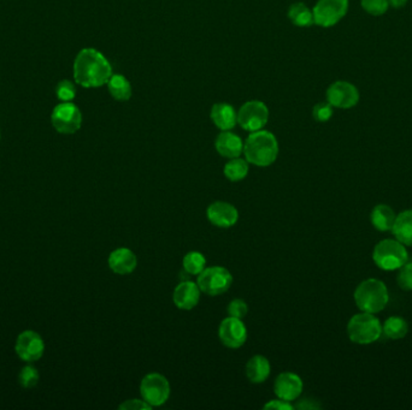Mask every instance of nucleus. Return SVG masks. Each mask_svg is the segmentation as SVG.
<instances>
[{
  "label": "nucleus",
  "instance_id": "obj_15",
  "mask_svg": "<svg viewBox=\"0 0 412 410\" xmlns=\"http://www.w3.org/2000/svg\"><path fill=\"white\" fill-rule=\"evenodd\" d=\"M206 217L213 227L229 229L239 221V212L232 203L226 201H215L206 209Z\"/></svg>",
  "mask_w": 412,
  "mask_h": 410
},
{
  "label": "nucleus",
  "instance_id": "obj_13",
  "mask_svg": "<svg viewBox=\"0 0 412 410\" xmlns=\"http://www.w3.org/2000/svg\"><path fill=\"white\" fill-rule=\"evenodd\" d=\"M14 350L26 362H35L43 358L45 343L38 332L24 331L17 337Z\"/></svg>",
  "mask_w": 412,
  "mask_h": 410
},
{
  "label": "nucleus",
  "instance_id": "obj_34",
  "mask_svg": "<svg viewBox=\"0 0 412 410\" xmlns=\"http://www.w3.org/2000/svg\"><path fill=\"white\" fill-rule=\"evenodd\" d=\"M119 409L121 410H150L152 407L144 401L142 398H130V400H126L124 403H121L119 406Z\"/></svg>",
  "mask_w": 412,
  "mask_h": 410
},
{
  "label": "nucleus",
  "instance_id": "obj_14",
  "mask_svg": "<svg viewBox=\"0 0 412 410\" xmlns=\"http://www.w3.org/2000/svg\"><path fill=\"white\" fill-rule=\"evenodd\" d=\"M303 379L295 373H279L275 379L274 392L279 400L292 403L303 393Z\"/></svg>",
  "mask_w": 412,
  "mask_h": 410
},
{
  "label": "nucleus",
  "instance_id": "obj_2",
  "mask_svg": "<svg viewBox=\"0 0 412 410\" xmlns=\"http://www.w3.org/2000/svg\"><path fill=\"white\" fill-rule=\"evenodd\" d=\"M250 164L258 167H268L273 165L279 156V142L274 134L268 130L253 132L244 142V152Z\"/></svg>",
  "mask_w": 412,
  "mask_h": 410
},
{
  "label": "nucleus",
  "instance_id": "obj_31",
  "mask_svg": "<svg viewBox=\"0 0 412 410\" xmlns=\"http://www.w3.org/2000/svg\"><path fill=\"white\" fill-rule=\"evenodd\" d=\"M39 372L32 366H26L21 371L19 376V382L24 389H32L37 387L39 382Z\"/></svg>",
  "mask_w": 412,
  "mask_h": 410
},
{
  "label": "nucleus",
  "instance_id": "obj_30",
  "mask_svg": "<svg viewBox=\"0 0 412 410\" xmlns=\"http://www.w3.org/2000/svg\"><path fill=\"white\" fill-rule=\"evenodd\" d=\"M397 284L404 291H412V263L408 261L398 269Z\"/></svg>",
  "mask_w": 412,
  "mask_h": 410
},
{
  "label": "nucleus",
  "instance_id": "obj_25",
  "mask_svg": "<svg viewBox=\"0 0 412 410\" xmlns=\"http://www.w3.org/2000/svg\"><path fill=\"white\" fill-rule=\"evenodd\" d=\"M250 172V163L240 156L229 159L223 167V174L230 182H242Z\"/></svg>",
  "mask_w": 412,
  "mask_h": 410
},
{
  "label": "nucleus",
  "instance_id": "obj_17",
  "mask_svg": "<svg viewBox=\"0 0 412 410\" xmlns=\"http://www.w3.org/2000/svg\"><path fill=\"white\" fill-rule=\"evenodd\" d=\"M108 265L114 274L119 276L133 274L137 267V255L134 254L133 250L121 247L110 253Z\"/></svg>",
  "mask_w": 412,
  "mask_h": 410
},
{
  "label": "nucleus",
  "instance_id": "obj_22",
  "mask_svg": "<svg viewBox=\"0 0 412 410\" xmlns=\"http://www.w3.org/2000/svg\"><path fill=\"white\" fill-rule=\"evenodd\" d=\"M395 240L404 245H412V209H406L397 214L392 227Z\"/></svg>",
  "mask_w": 412,
  "mask_h": 410
},
{
  "label": "nucleus",
  "instance_id": "obj_36",
  "mask_svg": "<svg viewBox=\"0 0 412 410\" xmlns=\"http://www.w3.org/2000/svg\"><path fill=\"white\" fill-rule=\"evenodd\" d=\"M389 6L394 9H402L405 5L408 4L409 0H389Z\"/></svg>",
  "mask_w": 412,
  "mask_h": 410
},
{
  "label": "nucleus",
  "instance_id": "obj_12",
  "mask_svg": "<svg viewBox=\"0 0 412 410\" xmlns=\"http://www.w3.org/2000/svg\"><path fill=\"white\" fill-rule=\"evenodd\" d=\"M218 337L224 347L229 349H239L246 343V325L242 319L228 316L219 324Z\"/></svg>",
  "mask_w": 412,
  "mask_h": 410
},
{
  "label": "nucleus",
  "instance_id": "obj_11",
  "mask_svg": "<svg viewBox=\"0 0 412 410\" xmlns=\"http://www.w3.org/2000/svg\"><path fill=\"white\" fill-rule=\"evenodd\" d=\"M327 101L333 107L340 110L353 109L360 103V90L347 81H335L328 87Z\"/></svg>",
  "mask_w": 412,
  "mask_h": 410
},
{
  "label": "nucleus",
  "instance_id": "obj_8",
  "mask_svg": "<svg viewBox=\"0 0 412 410\" xmlns=\"http://www.w3.org/2000/svg\"><path fill=\"white\" fill-rule=\"evenodd\" d=\"M349 6V0H318L313 9L315 24L322 28L334 27L347 14Z\"/></svg>",
  "mask_w": 412,
  "mask_h": 410
},
{
  "label": "nucleus",
  "instance_id": "obj_1",
  "mask_svg": "<svg viewBox=\"0 0 412 410\" xmlns=\"http://www.w3.org/2000/svg\"><path fill=\"white\" fill-rule=\"evenodd\" d=\"M72 75L81 87L98 88L108 83L112 76V66L98 50L82 48L74 61Z\"/></svg>",
  "mask_w": 412,
  "mask_h": 410
},
{
  "label": "nucleus",
  "instance_id": "obj_3",
  "mask_svg": "<svg viewBox=\"0 0 412 410\" xmlns=\"http://www.w3.org/2000/svg\"><path fill=\"white\" fill-rule=\"evenodd\" d=\"M353 297L360 311L376 314L389 305V289L380 279H365L355 289Z\"/></svg>",
  "mask_w": 412,
  "mask_h": 410
},
{
  "label": "nucleus",
  "instance_id": "obj_18",
  "mask_svg": "<svg viewBox=\"0 0 412 410\" xmlns=\"http://www.w3.org/2000/svg\"><path fill=\"white\" fill-rule=\"evenodd\" d=\"M215 148L219 156L233 159L242 156L244 152V141L242 137L230 130L221 132L215 140Z\"/></svg>",
  "mask_w": 412,
  "mask_h": 410
},
{
  "label": "nucleus",
  "instance_id": "obj_33",
  "mask_svg": "<svg viewBox=\"0 0 412 410\" xmlns=\"http://www.w3.org/2000/svg\"><path fill=\"white\" fill-rule=\"evenodd\" d=\"M228 314L233 318H237V319H244L248 313V306L246 302L242 300V298H234L229 302L228 305Z\"/></svg>",
  "mask_w": 412,
  "mask_h": 410
},
{
  "label": "nucleus",
  "instance_id": "obj_26",
  "mask_svg": "<svg viewBox=\"0 0 412 410\" xmlns=\"http://www.w3.org/2000/svg\"><path fill=\"white\" fill-rule=\"evenodd\" d=\"M408 332V321L400 316H389L382 325V335L386 336L389 340H402L406 337Z\"/></svg>",
  "mask_w": 412,
  "mask_h": 410
},
{
  "label": "nucleus",
  "instance_id": "obj_23",
  "mask_svg": "<svg viewBox=\"0 0 412 410\" xmlns=\"http://www.w3.org/2000/svg\"><path fill=\"white\" fill-rule=\"evenodd\" d=\"M106 85L110 95L116 101H128L132 98V85L124 75L112 74Z\"/></svg>",
  "mask_w": 412,
  "mask_h": 410
},
{
  "label": "nucleus",
  "instance_id": "obj_9",
  "mask_svg": "<svg viewBox=\"0 0 412 410\" xmlns=\"http://www.w3.org/2000/svg\"><path fill=\"white\" fill-rule=\"evenodd\" d=\"M51 123L56 132L63 135H72L82 125V114L72 103H61L53 109Z\"/></svg>",
  "mask_w": 412,
  "mask_h": 410
},
{
  "label": "nucleus",
  "instance_id": "obj_16",
  "mask_svg": "<svg viewBox=\"0 0 412 410\" xmlns=\"http://www.w3.org/2000/svg\"><path fill=\"white\" fill-rule=\"evenodd\" d=\"M199 285L190 279L182 280L176 285L173 293V302L181 311H192L200 301Z\"/></svg>",
  "mask_w": 412,
  "mask_h": 410
},
{
  "label": "nucleus",
  "instance_id": "obj_29",
  "mask_svg": "<svg viewBox=\"0 0 412 410\" xmlns=\"http://www.w3.org/2000/svg\"><path fill=\"white\" fill-rule=\"evenodd\" d=\"M56 95L62 103H71L75 99L76 85L69 80H62L58 82L56 87Z\"/></svg>",
  "mask_w": 412,
  "mask_h": 410
},
{
  "label": "nucleus",
  "instance_id": "obj_19",
  "mask_svg": "<svg viewBox=\"0 0 412 410\" xmlns=\"http://www.w3.org/2000/svg\"><path fill=\"white\" fill-rule=\"evenodd\" d=\"M210 117L213 124L221 130L227 132L232 130L237 124V112L232 105L226 103L215 104L210 112Z\"/></svg>",
  "mask_w": 412,
  "mask_h": 410
},
{
  "label": "nucleus",
  "instance_id": "obj_10",
  "mask_svg": "<svg viewBox=\"0 0 412 410\" xmlns=\"http://www.w3.org/2000/svg\"><path fill=\"white\" fill-rule=\"evenodd\" d=\"M269 121V110L259 100H251L242 105L237 111V124L248 132H258Z\"/></svg>",
  "mask_w": 412,
  "mask_h": 410
},
{
  "label": "nucleus",
  "instance_id": "obj_21",
  "mask_svg": "<svg viewBox=\"0 0 412 410\" xmlns=\"http://www.w3.org/2000/svg\"><path fill=\"white\" fill-rule=\"evenodd\" d=\"M395 218L397 213L394 212L393 208L384 203L375 206L370 213L371 225L381 232H392Z\"/></svg>",
  "mask_w": 412,
  "mask_h": 410
},
{
  "label": "nucleus",
  "instance_id": "obj_6",
  "mask_svg": "<svg viewBox=\"0 0 412 410\" xmlns=\"http://www.w3.org/2000/svg\"><path fill=\"white\" fill-rule=\"evenodd\" d=\"M170 392V382L161 373H148L140 382L141 398L152 408L166 404Z\"/></svg>",
  "mask_w": 412,
  "mask_h": 410
},
{
  "label": "nucleus",
  "instance_id": "obj_4",
  "mask_svg": "<svg viewBox=\"0 0 412 410\" xmlns=\"http://www.w3.org/2000/svg\"><path fill=\"white\" fill-rule=\"evenodd\" d=\"M347 335L355 345H373L382 336V324L375 314L360 311L349 321Z\"/></svg>",
  "mask_w": 412,
  "mask_h": 410
},
{
  "label": "nucleus",
  "instance_id": "obj_7",
  "mask_svg": "<svg viewBox=\"0 0 412 410\" xmlns=\"http://www.w3.org/2000/svg\"><path fill=\"white\" fill-rule=\"evenodd\" d=\"M197 284L199 285L202 293L208 296H219L227 293L233 284V276L226 267L211 266L198 276Z\"/></svg>",
  "mask_w": 412,
  "mask_h": 410
},
{
  "label": "nucleus",
  "instance_id": "obj_5",
  "mask_svg": "<svg viewBox=\"0 0 412 410\" xmlns=\"http://www.w3.org/2000/svg\"><path fill=\"white\" fill-rule=\"evenodd\" d=\"M373 260L379 269L395 271L409 261L406 247L398 240H382L375 245Z\"/></svg>",
  "mask_w": 412,
  "mask_h": 410
},
{
  "label": "nucleus",
  "instance_id": "obj_20",
  "mask_svg": "<svg viewBox=\"0 0 412 410\" xmlns=\"http://www.w3.org/2000/svg\"><path fill=\"white\" fill-rule=\"evenodd\" d=\"M271 362L263 355L252 356L245 366V374L252 384H263L271 377Z\"/></svg>",
  "mask_w": 412,
  "mask_h": 410
},
{
  "label": "nucleus",
  "instance_id": "obj_27",
  "mask_svg": "<svg viewBox=\"0 0 412 410\" xmlns=\"http://www.w3.org/2000/svg\"><path fill=\"white\" fill-rule=\"evenodd\" d=\"M182 269L190 276H199L206 269V259L200 252H190L182 259Z\"/></svg>",
  "mask_w": 412,
  "mask_h": 410
},
{
  "label": "nucleus",
  "instance_id": "obj_35",
  "mask_svg": "<svg viewBox=\"0 0 412 410\" xmlns=\"http://www.w3.org/2000/svg\"><path fill=\"white\" fill-rule=\"evenodd\" d=\"M263 408L271 410H292L294 407L291 404V402L276 398V400H271V401L268 402Z\"/></svg>",
  "mask_w": 412,
  "mask_h": 410
},
{
  "label": "nucleus",
  "instance_id": "obj_32",
  "mask_svg": "<svg viewBox=\"0 0 412 410\" xmlns=\"http://www.w3.org/2000/svg\"><path fill=\"white\" fill-rule=\"evenodd\" d=\"M333 114H334V107L328 101H326V103H318V104L313 106V117L317 122H328L333 117Z\"/></svg>",
  "mask_w": 412,
  "mask_h": 410
},
{
  "label": "nucleus",
  "instance_id": "obj_28",
  "mask_svg": "<svg viewBox=\"0 0 412 410\" xmlns=\"http://www.w3.org/2000/svg\"><path fill=\"white\" fill-rule=\"evenodd\" d=\"M362 9L371 16H382L389 9V0H360Z\"/></svg>",
  "mask_w": 412,
  "mask_h": 410
},
{
  "label": "nucleus",
  "instance_id": "obj_24",
  "mask_svg": "<svg viewBox=\"0 0 412 410\" xmlns=\"http://www.w3.org/2000/svg\"><path fill=\"white\" fill-rule=\"evenodd\" d=\"M288 19L294 25L302 27V28L311 27L313 24H315L313 10L302 1L294 3L289 6Z\"/></svg>",
  "mask_w": 412,
  "mask_h": 410
}]
</instances>
